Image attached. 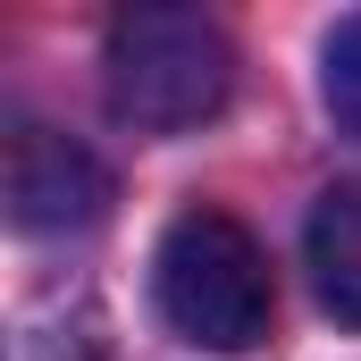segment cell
Returning a JSON list of instances; mask_svg holds the SVG:
<instances>
[{
    "instance_id": "6da1fadb",
    "label": "cell",
    "mask_w": 361,
    "mask_h": 361,
    "mask_svg": "<svg viewBox=\"0 0 361 361\" xmlns=\"http://www.w3.org/2000/svg\"><path fill=\"white\" fill-rule=\"evenodd\" d=\"M101 92H109L118 126H135V135H185V126H202V118L227 109V92H235V42H227V25L210 8H177V0L126 8V17H109Z\"/></svg>"
},
{
    "instance_id": "7a4b0ae2",
    "label": "cell",
    "mask_w": 361,
    "mask_h": 361,
    "mask_svg": "<svg viewBox=\"0 0 361 361\" xmlns=\"http://www.w3.org/2000/svg\"><path fill=\"white\" fill-rule=\"evenodd\" d=\"M152 302L202 353H252L277 328V286H269V261H261L252 227L210 210V202L169 219V235L152 252Z\"/></svg>"
},
{
    "instance_id": "3957f363",
    "label": "cell",
    "mask_w": 361,
    "mask_h": 361,
    "mask_svg": "<svg viewBox=\"0 0 361 361\" xmlns=\"http://www.w3.org/2000/svg\"><path fill=\"white\" fill-rule=\"evenodd\" d=\"M109 210V169L59 126H17L8 135V219L25 235H68Z\"/></svg>"
},
{
    "instance_id": "277c9868",
    "label": "cell",
    "mask_w": 361,
    "mask_h": 361,
    "mask_svg": "<svg viewBox=\"0 0 361 361\" xmlns=\"http://www.w3.org/2000/svg\"><path fill=\"white\" fill-rule=\"evenodd\" d=\"M302 252H311L319 302H328L345 328H361V185L319 193V210H311V227H302Z\"/></svg>"
},
{
    "instance_id": "5b68a950",
    "label": "cell",
    "mask_w": 361,
    "mask_h": 361,
    "mask_svg": "<svg viewBox=\"0 0 361 361\" xmlns=\"http://www.w3.org/2000/svg\"><path fill=\"white\" fill-rule=\"evenodd\" d=\"M319 92H328V118L361 135V8L328 34V68H319Z\"/></svg>"
}]
</instances>
